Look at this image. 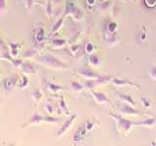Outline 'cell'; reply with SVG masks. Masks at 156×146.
Instances as JSON below:
<instances>
[{
    "label": "cell",
    "mask_w": 156,
    "mask_h": 146,
    "mask_svg": "<svg viewBox=\"0 0 156 146\" xmlns=\"http://www.w3.org/2000/svg\"><path fill=\"white\" fill-rule=\"evenodd\" d=\"M35 61L44 66L54 68V69H66V68H68V65L66 62L62 61L58 57L53 55H50V54L38 56L35 57Z\"/></svg>",
    "instance_id": "obj_1"
},
{
    "label": "cell",
    "mask_w": 156,
    "mask_h": 146,
    "mask_svg": "<svg viewBox=\"0 0 156 146\" xmlns=\"http://www.w3.org/2000/svg\"><path fill=\"white\" fill-rule=\"evenodd\" d=\"M66 15H71V16L74 18L75 21H80L82 19V12L75 6L74 3L71 1H68L66 3L65 16H66Z\"/></svg>",
    "instance_id": "obj_2"
},
{
    "label": "cell",
    "mask_w": 156,
    "mask_h": 146,
    "mask_svg": "<svg viewBox=\"0 0 156 146\" xmlns=\"http://www.w3.org/2000/svg\"><path fill=\"white\" fill-rule=\"evenodd\" d=\"M111 117H113V118H115V120L118 122L119 126L121 127L122 129L124 130L125 133H128V131L131 130L132 127L136 125V122H132L128 119L126 118H123V117H121L119 115H115V114H110Z\"/></svg>",
    "instance_id": "obj_3"
},
{
    "label": "cell",
    "mask_w": 156,
    "mask_h": 146,
    "mask_svg": "<svg viewBox=\"0 0 156 146\" xmlns=\"http://www.w3.org/2000/svg\"><path fill=\"white\" fill-rule=\"evenodd\" d=\"M118 108L121 110L122 113L127 114V115H144V114H147L146 112H143L140 110H136L135 108H133V106H131L130 104L124 103L121 106H119Z\"/></svg>",
    "instance_id": "obj_4"
},
{
    "label": "cell",
    "mask_w": 156,
    "mask_h": 146,
    "mask_svg": "<svg viewBox=\"0 0 156 146\" xmlns=\"http://www.w3.org/2000/svg\"><path fill=\"white\" fill-rule=\"evenodd\" d=\"M19 76L18 75H12L11 77L7 78L4 81V91L5 92H11L15 87L18 85L19 82Z\"/></svg>",
    "instance_id": "obj_5"
},
{
    "label": "cell",
    "mask_w": 156,
    "mask_h": 146,
    "mask_svg": "<svg viewBox=\"0 0 156 146\" xmlns=\"http://www.w3.org/2000/svg\"><path fill=\"white\" fill-rule=\"evenodd\" d=\"M20 69L24 74H31V75L37 74V67L28 61H23L22 63V65L20 66Z\"/></svg>",
    "instance_id": "obj_6"
},
{
    "label": "cell",
    "mask_w": 156,
    "mask_h": 146,
    "mask_svg": "<svg viewBox=\"0 0 156 146\" xmlns=\"http://www.w3.org/2000/svg\"><path fill=\"white\" fill-rule=\"evenodd\" d=\"M81 76H83L87 80H92V79H98L100 78L101 75L98 74V73L94 72L91 69H88V68H78L76 70Z\"/></svg>",
    "instance_id": "obj_7"
},
{
    "label": "cell",
    "mask_w": 156,
    "mask_h": 146,
    "mask_svg": "<svg viewBox=\"0 0 156 146\" xmlns=\"http://www.w3.org/2000/svg\"><path fill=\"white\" fill-rule=\"evenodd\" d=\"M93 96H94V99H96L97 103L99 104H102V103H107V104H111L112 102L111 100L105 96V94L104 92H96V91H91Z\"/></svg>",
    "instance_id": "obj_8"
},
{
    "label": "cell",
    "mask_w": 156,
    "mask_h": 146,
    "mask_svg": "<svg viewBox=\"0 0 156 146\" xmlns=\"http://www.w3.org/2000/svg\"><path fill=\"white\" fill-rule=\"evenodd\" d=\"M111 83L116 87H124V86H132V87H136V89L140 90V86L138 84H135L131 80L128 79H119V78H113L111 79Z\"/></svg>",
    "instance_id": "obj_9"
},
{
    "label": "cell",
    "mask_w": 156,
    "mask_h": 146,
    "mask_svg": "<svg viewBox=\"0 0 156 146\" xmlns=\"http://www.w3.org/2000/svg\"><path fill=\"white\" fill-rule=\"evenodd\" d=\"M75 119H76V115L74 114V115H72L69 119H67L65 123H63V125L60 128V130H58V131H57V136H58V137H60V136H62V135H63L65 134L66 131H67V130L70 128V126L72 125V123L73 122L75 121Z\"/></svg>",
    "instance_id": "obj_10"
},
{
    "label": "cell",
    "mask_w": 156,
    "mask_h": 146,
    "mask_svg": "<svg viewBox=\"0 0 156 146\" xmlns=\"http://www.w3.org/2000/svg\"><path fill=\"white\" fill-rule=\"evenodd\" d=\"M43 120H44V116L38 114V113H34L31 118L28 120V122H27L26 124H23L22 126V128L24 129V128H27V127L30 126V125H38L40 123H43Z\"/></svg>",
    "instance_id": "obj_11"
},
{
    "label": "cell",
    "mask_w": 156,
    "mask_h": 146,
    "mask_svg": "<svg viewBox=\"0 0 156 146\" xmlns=\"http://www.w3.org/2000/svg\"><path fill=\"white\" fill-rule=\"evenodd\" d=\"M34 39L38 44H41L45 40V30L42 26H38L37 29L34 31Z\"/></svg>",
    "instance_id": "obj_12"
},
{
    "label": "cell",
    "mask_w": 156,
    "mask_h": 146,
    "mask_svg": "<svg viewBox=\"0 0 156 146\" xmlns=\"http://www.w3.org/2000/svg\"><path fill=\"white\" fill-rule=\"evenodd\" d=\"M8 47H9V52H10V54H11V56L13 57H17L19 56V52H20V45L19 44L15 43V42H9Z\"/></svg>",
    "instance_id": "obj_13"
},
{
    "label": "cell",
    "mask_w": 156,
    "mask_h": 146,
    "mask_svg": "<svg viewBox=\"0 0 156 146\" xmlns=\"http://www.w3.org/2000/svg\"><path fill=\"white\" fill-rule=\"evenodd\" d=\"M118 96H119V99L125 102V103L127 104H130L131 106H136V101L133 99V97H132V96L130 95H125V94H120V92H118Z\"/></svg>",
    "instance_id": "obj_14"
},
{
    "label": "cell",
    "mask_w": 156,
    "mask_h": 146,
    "mask_svg": "<svg viewBox=\"0 0 156 146\" xmlns=\"http://www.w3.org/2000/svg\"><path fill=\"white\" fill-rule=\"evenodd\" d=\"M156 124V118H147L144 121L136 122V126H144V127H153Z\"/></svg>",
    "instance_id": "obj_15"
},
{
    "label": "cell",
    "mask_w": 156,
    "mask_h": 146,
    "mask_svg": "<svg viewBox=\"0 0 156 146\" xmlns=\"http://www.w3.org/2000/svg\"><path fill=\"white\" fill-rule=\"evenodd\" d=\"M65 18H66V16L65 15H63V16L58 19V21L54 24L53 26V27H52V29H51V31H50V34H49V35L50 36H52V35H54V34H55L58 29H60L61 27H62V23H63V19H65Z\"/></svg>",
    "instance_id": "obj_16"
},
{
    "label": "cell",
    "mask_w": 156,
    "mask_h": 146,
    "mask_svg": "<svg viewBox=\"0 0 156 146\" xmlns=\"http://www.w3.org/2000/svg\"><path fill=\"white\" fill-rule=\"evenodd\" d=\"M39 53V50L35 48H30V49H27V50L23 54V58H29V57H36Z\"/></svg>",
    "instance_id": "obj_17"
},
{
    "label": "cell",
    "mask_w": 156,
    "mask_h": 146,
    "mask_svg": "<svg viewBox=\"0 0 156 146\" xmlns=\"http://www.w3.org/2000/svg\"><path fill=\"white\" fill-rule=\"evenodd\" d=\"M66 41L65 39H60V38H54L51 40V45L53 48H62L66 46Z\"/></svg>",
    "instance_id": "obj_18"
},
{
    "label": "cell",
    "mask_w": 156,
    "mask_h": 146,
    "mask_svg": "<svg viewBox=\"0 0 156 146\" xmlns=\"http://www.w3.org/2000/svg\"><path fill=\"white\" fill-rule=\"evenodd\" d=\"M46 87H47V89L49 91H51L52 92H55V94H56V92H60V91L66 90L63 87H62L60 85H57V84H54V83H47Z\"/></svg>",
    "instance_id": "obj_19"
},
{
    "label": "cell",
    "mask_w": 156,
    "mask_h": 146,
    "mask_svg": "<svg viewBox=\"0 0 156 146\" xmlns=\"http://www.w3.org/2000/svg\"><path fill=\"white\" fill-rule=\"evenodd\" d=\"M70 88L73 92H82L84 90V87H83L80 83H78L76 81H71L70 82Z\"/></svg>",
    "instance_id": "obj_20"
},
{
    "label": "cell",
    "mask_w": 156,
    "mask_h": 146,
    "mask_svg": "<svg viewBox=\"0 0 156 146\" xmlns=\"http://www.w3.org/2000/svg\"><path fill=\"white\" fill-rule=\"evenodd\" d=\"M20 84H18V88L19 89H26V88L28 87L29 85V81H28V78L26 75H23L21 80H20Z\"/></svg>",
    "instance_id": "obj_21"
},
{
    "label": "cell",
    "mask_w": 156,
    "mask_h": 146,
    "mask_svg": "<svg viewBox=\"0 0 156 146\" xmlns=\"http://www.w3.org/2000/svg\"><path fill=\"white\" fill-rule=\"evenodd\" d=\"M89 63L93 66H98L101 63V58L96 55H91L89 57Z\"/></svg>",
    "instance_id": "obj_22"
},
{
    "label": "cell",
    "mask_w": 156,
    "mask_h": 146,
    "mask_svg": "<svg viewBox=\"0 0 156 146\" xmlns=\"http://www.w3.org/2000/svg\"><path fill=\"white\" fill-rule=\"evenodd\" d=\"M42 92L40 91V90H35L33 92V94H32V99H33V101H34V103L35 104H37L39 101L41 100V99H42Z\"/></svg>",
    "instance_id": "obj_23"
},
{
    "label": "cell",
    "mask_w": 156,
    "mask_h": 146,
    "mask_svg": "<svg viewBox=\"0 0 156 146\" xmlns=\"http://www.w3.org/2000/svg\"><path fill=\"white\" fill-rule=\"evenodd\" d=\"M60 121H61L60 118L53 117V116H44V120H43L44 123H50V124H56V123H58Z\"/></svg>",
    "instance_id": "obj_24"
},
{
    "label": "cell",
    "mask_w": 156,
    "mask_h": 146,
    "mask_svg": "<svg viewBox=\"0 0 156 146\" xmlns=\"http://www.w3.org/2000/svg\"><path fill=\"white\" fill-rule=\"evenodd\" d=\"M60 107H61V109L63 111V112H66V115H69V110H68L67 108V106H66V100L65 99H63V96H61V99H60Z\"/></svg>",
    "instance_id": "obj_25"
},
{
    "label": "cell",
    "mask_w": 156,
    "mask_h": 146,
    "mask_svg": "<svg viewBox=\"0 0 156 146\" xmlns=\"http://www.w3.org/2000/svg\"><path fill=\"white\" fill-rule=\"evenodd\" d=\"M52 0H49L47 3V16L49 19H52L54 16V10H53V5H52Z\"/></svg>",
    "instance_id": "obj_26"
},
{
    "label": "cell",
    "mask_w": 156,
    "mask_h": 146,
    "mask_svg": "<svg viewBox=\"0 0 156 146\" xmlns=\"http://www.w3.org/2000/svg\"><path fill=\"white\" fill-rule=\"evenodd\" d=\"M82 139H83V135H81L80 134V133L79 131H76V133L73 134V137H72V141L74 142V144H77V143H79V142H81L82 141Z\"/></svg>",
    "instance_id": "obj_27"
},
{
    "label": "cell",
    "mask_w": 156,
    "mask_h": 146,
    "mask_svg": "<svg viewBox=\"0 0 156 146\" xmlns=\"http://www.w3.org/2000/svg\"><path fill=\"white\" fill-rule=\"evenodd\" d=\"M23 5H24V8H26V10L27 12L30 11V9L32 7V5L34 3V0H23Z\"/></svg>",
    "instance_id": "obj_28"
},
{
    "label": "cell",
    "mask_w": 156,
    "mask_h": 146,
    "mask_svg": "<svg viewBox=\"0 0 156 146\" xmlns=\"http://www.w3.org/2000/svg\"><path fill=\"white\" fill-rule=\"evenodd\" d=\"M11 62H12V64H13L14 67L20 68V66L22 65V63L23 62V61L22 60V58H16V57H14V60Z\"/></svg>",
    "instance_id": "obj_29"
},
{
    "label": "cell",
    "mask_w": 156,
    "mask_h": 146,
    "mask_svg": "<svg viewBox=\"0 0 156 146\" xmlns=\"http://www.w3.org/2000/svg\"><path fill=\"white\" fill-rule=\"evenodd\" d=\"M116 28H117L116 23H110L108 24V26H107V30H108V32H110V33H115Z\"/></svg>",
    "instance_id": "obj_30"
},
{
    "label": "cell",
    "mask_w": 156,
    "mask_h": 146,
    "mask_svg": "<svg viewBox=\"0 0 156 146\" xmlns=\"http://www.w3.org/2000/svg\"><path fill=\"white\" fill-rule=\"evenodd\" d=\"M7 8V2L6 0H0V14L3 13Z\"/></svg>",
    "instance_id": "obj_31"
},
{
    "label": "cell",
    "mask_w": 156,
    "mask_h": 146,
    "mask_svg": "<svg viewBox=\"0 0 156 146\" xmlns=\"http://www.w3.org/2000/svg\"><path fill=\"white\" fill-rule=\"evenodd\" d=\"M149 76L156 81V67H151L149 69Z\"/></svg>",
    "instance_id": "obj_32"
},
{
    "label": "cell",
    "mask_w": 156,
    "mask_h": 146,
    "mask_svg": "<svg viewBox=\"0 0 156 146\" xmlns=\"http://www.w3.org/2000/svg\"><path fill=\"white\" fill-rule=\"evenodd\" d=\"M93 51H94V46H93L92 43H88L86 45V52L88 54H92Z\"/></svg>",
    "instance_id": "obj_33"
},
{
    "label": "cell",
    "mask_w": 156,
    "mask_h": 146,
    "mask_svg": "<svg viewBox=\"0 0 156 146\" xmlns=\"http://www.w3.org/2000/svg\"><path fill=\"white\" fill-rule=\"evenodd\" d=\"M141 102H143V104L145 106V107H149L150 106V100L148 99H146V97H143V99H140Z\"/></svg>",
    "instance_id": "obj_34"
},
{
    "label": "cell",
    "mask_w": 156,
    "mask_h": 146,
    "mask_svg": "<svg viewBox=\"0 0 156 146\" xmlns=\"http://www.w3.org/2000/svg\"><path fill=\"white\" fill-rule=\"evenodd\" d=\"M45 108H46V110L49 112V114H52L53 112H54V106H53L51 103H47L46 106H45Z\"/></svg>",
    "instance_id": "obj_35"
},
{
    "label": "cell",
    "mask_w": 156,
    "mask_h": 146,
    "mask_svg": "<svg viewBox=\"0 0 156 146\" xmlns=\"http://www.w3.org/2000/svg\"><path fill=\"white\" fill-rule=\"evenodd\" d=\"M85 127H86L87 130H91L93 128H94V122H92V121L87 122V124L85 125Z\"/></svg>",
    "instance_id": "obj_36"
},
{
    "label": "cell",
    "mask_w": 156,
    "mask_h": 146,
    "mask_svg": "<svg viewBox=\"0 0 156 146\" xmlns=\"http://www.w3.org/2000/svg\"><path fill=\"white\" fill-rule=\"evenodd\" d=\"M145 3L148 7H153L156 4V0H145Z\"/></svg>",
    "instance_id": "obj_37"
},
{
    "label": "cell",
    "mask_w": 156,
    "mask_h": 146,
    "mask_svg": "<svg viewBox=\"0 0 156 146\" xmlns=\"http://www.w3.org/2000/svg\"><path fill=\"white\" fill-rule=\"evenodd\" d=\"M108 7H109V1L104 2V3H101V5L99 6V8H100V9H105V10H106Z\"/></svg>",
    "instance_id": "obj_38"
},
{
    "label": "cell",
    "mask_w": 156,
    "mask_h": 146,
    "mask_svg": "<svg viewBox=\"0 0 156 146\" xmlns=\"http://www.w3.org/2000/svg\"><path fill=\"white\" fill-rule=\"evenodd\" d=\"M0 49H1L2 51L5 50V49H7L6 44L4 43V41H3V39H2V38H0Z\"/></svg>",
    "instance_id": "obj_39"
},
{
    "label": "cell",
    "mask_w": 156,
    "mask_h": 146,
    "mask_svg": "<svg viewBox=\"0 0 156 146\" xmlns=\"http://www.w3.org/2000/svg\"><path fill=\"white\" fill-rule=\"evenodd\" d=\"M78 50H79V46L78 45H73V46H71V48H70V51L74 54V53H76Z\"/></svg>",
    "instance_id": "obj_40"
},
{
    "label": "cell",
    "mask_w": 156,
    "mask_h": 146,
    "mask_svg": "<svg viewBox=\"0 0 156 146\" xmlns=\"http://www.w3.org/2000/svg\"><path fill=\"white\" fill-rule=\"evenodd\" d=\"M34 2H35L36 4H41V5L45 4V3H44V0H34Z\"/></svg>",
    "instance_id": "obj_41"
},
{
    "label": "cell",
    "mask_w": 156,
    "mask_h": 146,
    "mask_svg": "<svg viewBox=\"0 0 156 146\" xmlns=\"http://www.w3.org/2000/svg\"><path fill=\"white\" fill-rule=\"evenodd\" d=\"M87 3L89 5H93L95 3V0H87Z\"/></svg>",
    "instance_id": "obj_42"
},
{
    "label": "cell",
    "mask_w": 156,
    "mask_h": 146,
    "mask_svg": "<svg viewBox=\"0 0 156 146\" xmlns=\"http://www.w3.org/2000/svg\"><path fill=\"white\" fill-rule=\"evenodd\" d=\"M0 81H1V76H0Z\"/></svg>",
    "instance_id": "obj_43"
}]
</instances>
